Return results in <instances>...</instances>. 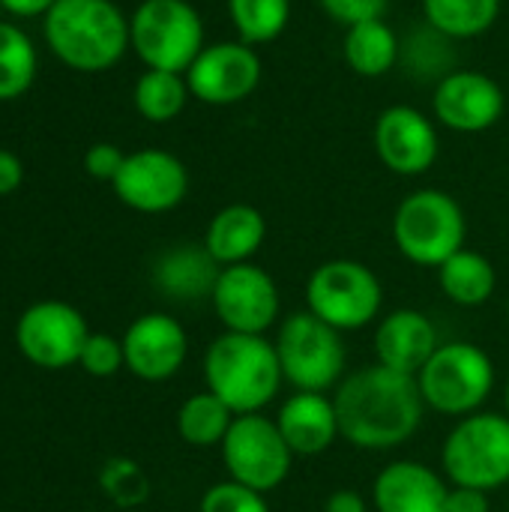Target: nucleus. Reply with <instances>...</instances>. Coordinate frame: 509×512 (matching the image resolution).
Masks as SVG:
<instances>
[{"label": "nucleus", "mask_w": 509, "mask_h": 512, "mask_svg": "<svg viewBox=\"0 0 509 512\" xmlns=\"http://www.w3.org/2000/svg\"><path fill=\"white\" fill-rule=\"evenodd\" d=\"M333 405L342 441L369 453L408 444L426 414L417 378L393 372L381 363L345 375L333 393Z\"/></svg>", "instance_id": "1"}, {"label": "nucleus", "mask_w": 509, "mask_h": 512, "mask_svg": "<svg viewBox=\"0 0 509 512\" xmlns=\"http://www.w3.org/2000/svg\"><path fill=\"white\" fill-rule=\"evenodd\" d=\"M204 381L213 396L243 417L264 414V408L279 396L285 375L276 345L267 336L225 330L204 354Z\"/></svg>", "instance_id": "2"}, {"label": "nucleus", "mask_w": 509, "mask_h": 512, "mask_svg": "<svg viewBox=\"0 0 509 512\" xmlns=\"http://www.w3.org/2000/svg\"><path fill=\"white\" fill-rule=\"evenodd\" d=\"M45 39L66 66L102 72L129 48V18L111 0H54L45 12Z\"/></svg>", "instance_id": "3"}, {"label": "nucleus", "mask_w": 509, "mask_h": 512, "mask_svg": "<svg viewBox=\"0 0 509 512\" xmlns=\"http://www.w3.org/2000/svg\"><path fill=\"white\" fill-rule=\"evenodd\" d=\"M465 237V210L444 189H417L405 195L393 213V243L399 255L417 267L438 270L465 249Z\"/></svg>", "instance_id": "4"}, {"label": "nucleus", "mask_w": 509, "mask_h": 512, "mask_svg": "<svg viewBox=\"0 0 509 512\" xmlns=\"http://www.w3.org/2000/svg\"><path fill=\"white\" fill-rule=\"evenodd\" d=\"M495 363L474 342H444L417 375L426 408L444 417H471L483 411L495 390Z\"/></svg>", "instance_id": "5"}, {"label": "nucleus", "mask_w": 509, "mask_h": 512, "mask_svg": "<svg viewBox=\"0 0 509 512\" xmlns=\"http://www.w3.org/2000/svg\"><path fill=\"white\" fill-rule=\"evenodd\" d=\"M276 354L285 375L297 393H330L345 378V342L336 327L318 315L294 312L279 324Z\"/></svg>", "instance_id": "6"}, {"label": "nucleus", "mask_w": 509, "mask_h": 512, "mask_svg": "<svg viewBox=\"0 0 509 512\" xmlns=\"http://www.w3.org/2000/svg\"><path fill=\"white\" fill-rule=\"evenodd\" d=\"M441 465L453 486L495 492L509 483V417L477 411L444 438Z\"/></svg>", "instance_id": "7"}, {"label": "nucleus", "mask_w": 509, "mask_h": 512, "mask_svg": "<svg viewBox=\"0 0 509 512\" xmlns=\"http://www.w3.org/2000/svg\"><path fill=\"white\" fill-rule=\"evenodd\" d=\"M384 285L372 267L354 258H333L312 270L306 282V309L339 333L363 330L378 321Z\"/></svg>", "instance_id": "8"}, {"label": "nucleus", "mask_w": 509, "mask_h": 512, "mask_svg": "<svg viewBox=\"0 0 509 512\" xmlns=\"http://www.w3.org/2000/svg\"><path fill=\"white\" fill-rule=\"evenodd\" d=\"M129 45L147 69L180 72L204 51V21L189 0H144L129 18Z\"/></svg>", "instance_id": "9"}, {"label": "nucleus", "mask_w": 509, "mask_h": 512, "mask_svg": "<svg viewBox=\"0 0 509 512\" xmlns=\"http://www.w3.org/2000/svg\"><path fill=\"white\" fill-rule=\"evenodd\" d=\"M219 450H222L228 480L243 483L261 495L276 492L291 477L294 453L285 444L276 420L264 414L237 417Z\"/></svg>", "instance_id": "10"}, {"label": "nucleus", "mask_w": 509, "mask_h": 512, "mask_svg": "<svg viewBox=\"0 0 509 512\" xmlns=\"http://www.w3.org/2000/svg\"><path fill=\"white\" fill-rule=\"evenodd\" d=\"M210 300L228 333L249 336H264L279 321L282 309L276 279L252 261L222 267Z\"/></svg>", "instance_id": "11"}, {"label": "nucleus", "mask_w": 509, "mask_h": 512, "mask_svg": "<svg viewBox=\"0 0 509 512\" xmlns=\"http://www.w3.org/2000/svg\"><path fill=\"white\" fill-rule=\"evenodd\" d=\"M90 339L84 315L60 300L33 303L15 324L18 351L39 369H66L81 360Z\"/></svg>", "instance_id": "12"}, {"label": "nucleus", "mask_w": 509, "mask_h": 512, "mask_svg": "<svg viewBox=\"0 0 509 512\" xmlns=\"http://www.w3.org/2000/svg\"><path fill=\"white\" fill-rule=\"evenodd\" d=\"M264 66L252 45L240 39H225L204 45L195 63L186 69L189 93L204 105H237L246 102L261 84Z\"/></svg>", "instance_id": "13"}, {"label": "nucleus", "mask_w": 509, "mask_h": 512, "mask_svg": "<svg viewBox=\"0 0 509 512\" xmlns=\"http://www.w3.org/2000/svg\"><path fill=\"white\" fill-rule=\"evenodd\" d=\"M504 111H507L504 87L480 69H453L435 84L432 93L435 123L462 135H477L492 129L504 117Z\"/></svg>", "instance_id": "14"}, {"label": "nucleus", "mask_w": 509, "mask_h": 512, "mask_svg": "<svg viewBox=\"0 0 509 512\" xmlns=\"http://www.w3.org/2000/svg\"><path fill=\"white\" fill-rule=\"evenodd\" d=\"M375 153L381 165L399 177L426 174L441 153V135L429 114L414 105H390L375 120Z\"/></svg>", "instance_id": "15"}, {"label": "nucleus", "mask_w": 509, "mask_h": 512, "mask_svg": "<svg viewBox=\"0 0 509 512\" xmlns=\"http://www.w3.org/2000/svg\"><path fill=\"white\" fill-rule=\"evenodd\" d=\"M111 186L117 198L138 213H168L183 204L189 171L174 153L150 147L129 153Z\"/></svg>", "instance_id": "16"}, {"label": "nucleus", "mask_w": 509, "mask_h": 512, "mask_svg": "<svg viewBox=\"0 0 509 512\" xmlns=\"http://www.w3.org/2000/svg\"><path fill=\"white\" fill-rule=\"evenodd\" d=\"M189 354V336L183 324L165 312H147L123 333L126 369L150 384L174 378Z\"/></svg>", "instance_id": "17"}, {"label": "nucleus", "mask_w": 509, "mask_h": 512, "mask_svg": "<svg viewBox=\"0 0 509 512\" xmlns=\"http://www.w3.org/2000/svg\"><path fill=\"white\" fill-rule=\"evenodd\" d=\"M438 330L420 309H396L378 318L375 327V363L417 378L429 357L438 351Z\"/></svg>", "instance_id": "18"}, {"label": "nucleus", "mask_w": 509, "mask_h": 512, "mask_svg": "<svg viewBox=\"0 0 509 512\" xmlns=\"http://www.w3.org/2000/svg\"><path fill=\"white\" fill-rule=\"evenodd\" d=\"M447 495L441 474L414 459L387 465L372 483L375 512H447Z\"/></svg>", "instance_id": "19"}, {"label": "nucleus", "mask_w": 509, "mask_h": 512, "mask_svg": "<svg viewBox=\"0 0 509 512\" xmlns=\"http://www.w3.org/2000/svg\"><path fill=\"white\" fill-rule=\"evenodd\" d=\"M276 426L294 456H321L342 438L336 405L327 393L288 396L276 414Z\"/></svg>", "instance_id": "20"}, {"label": "nucleus", "mask_w": 509, "mask_h": 512, "mask_svg": "<svg viewBox=\"0 0 509 512\" xmlns=\"http://www.w3.org/2000/svg\"><path fill=\"white\" fill-rule=\"evenodd\" d=\"M264 240H267L264 213L252 204L237 201L216 210L204 234V249L213 255L219 267H231V264L252 261L261 252Z\"/></svg>", "instance_id": "21"}, {"label": "nucleus", "mask_w": 509, "mask_h": 512, "mask_svg": "<svg viewBox=\"0 0 509 512\" xmlns=\"http://www.w3.org/2000/svg\"><path fill=\"white\" fill-rule=\"evenodd\" d=\"M219 273L222 267L204 246H177L159 258L153 279L156 288L174 300H198L213 294Z\"/></svg>", "instance_id": "22"}, {"label": "nucleus", "mask_w": 509, "mask_h": 512, "mask_svg": "<svg viewBox=\"0 0 509 512\" xmlns=\"http://www.w3.org/2000/svg\"><path fill=\"white\" fill-rule=\"evenodd\" d=\"M342 57L354 75L384 78L387 72L396 69V63L402 57V39L384 18L363 21V24H354L345 30Z\"/></svg>", "instance_id": "23"}, {"label": "nucleus", "mask_w": 509, "mask_h": 512, "mask_svg": "<svg viewBox=\"0 0 509 512\" xmlns=\"http://www.w3.org/2000/svg\"><path fill=\"white\" fill-rule=\"evenodd\" d=\"M438 285L450 303L474 309L492 300L498 288V273L486 255L462 249L438 267Z\"/></svg>", "instance_id": "24"}, {"label": "nucleus", "mask_w": 509, "mask_h": 512, "mask_svg": "<svg viewBox=\"0 0 509 512\" xmlns=\"http://www.w3.org/2000/svg\"><path fill=\"white\" fill-rule=\"evenodd\" d=\"M498 15L501 0H423V21L453 42L489 33Z\"/></svg>", "instance_id": "25"}, {"label": "nucleus", "mask_w": 509, "mask_h": 512, "mask_svg": "<svg viewBox=\"0 0 509 512\" xmlns=\"http://www.w3.org/2000/svg\"><path fill=\"white\" fill-rule=\"evenodd\" d=\"M237 420V414L210 390L189 396L180 411H177V432L189 447L198 450H210V447H222L231 423Z\"/></svg>", "instance_id": "26"}, {"label": "nucleus", "mask_w": 509, "mask_h": 512, "mask_svg": "<svg viewBox=\"0 0 509 512\" xmlns=\"http://www.w3.org/2000/svg\"><path fill=\"white\" fill-rule=\"evenodd\" d=\"M228 18L246 45H270L291 24V0H228Z\"/></svg>", "instance_id": "27"}, {"label": "nucleus", "mask_w": 509, "mask_h": 512, "mask_svg": "<svg viewBox=\"0 0 509 512\" xmlns=\"http://www.w3.org/2000/svg\"><path fill=\"white\" fill-rule=\"evenodd\" d=\"M186 75L165 72V69H147L135 84V108L150 123H168L174 120L189 99Z\"/></svg>", "instance_id": "28"}, {"label": "nucleus", "mask_w": 509, "mask_h": 512, "mask_svg": "<svg viewBox=\"0 0 509 512\" xmlns=\"http://www.w3.org/2000/svg\"><path fill=\"white\" fill-rule=\"evenodd\" d=\"M453 39H447L444 33H438L435 27L423 24L417 27L405 42H402V57L399 63L417 75V78H435V84L450 75L453 69H459L453 63Z\"/></svg>", "instance_id": "29"}, {"label": "nucleus", "mask_w": 509, "mask_h": 512, "mask_svg": "<svg viewBox=\"0 0 509 512\" xmlns=\"http://www.w3.org/2000/svg\"><path fill=\"white\" fill-rule=\"evenodd\" d=\"M36 75V51L30 39L0 21V99H15L21 96Z\"/></svg>", "instance_id": "30"}, {"label": "nucleus", "mask_w": 509, "mask_h": 512, "mask_svg": "<svg viewBox=\"0 0 509 512\" xmlns=\"http://www.w3.org/2000/svg\"><path fill=\"white\" fill-rule=\"evenodd\" d=\"M102 489L117 507H138L150 495V480L147 474L132 462V459H111L102 468Z\"/></svg>", "instance_id": "31"}, {"label": "nucleus", "mask_w": 509, "mask_h": 512, "mask_svg": "<svg viewBox=\"0 0 509 512\" xmlns=\"http://www.w3.org/2000/svg\"><path fill=\"white\" fill-rule=\"evenodd\" d=\"M198 512H270V504H267V495H261L243 483L222 480L204 492Z\"/></svg>", "instance_id": "32"}, {"label": "nucleus", "mask_w": 509, "mask_h": 512, "mask_svg": "<svg viewBox=\"0 0 509 512\" xmlns=\"http://www.w3.org/2000/svg\"><path fill=\"white\" fill-rule=\"evenodd\" d=\"M78 366L87 375H93V378H111V375H117L126 366L123 339H114L108 333H90V339H87V345L81 351Z\"/></svg>", "instance_id": "33"}, {"label": "nucleus", "mask_w": 509, "mask_h": 512, "mask_svg": "<svg viewBox=\"0 0 509 512\" xmlns=\"http://www.w3.org/2000/svg\"><path fill=\"white\" fill-rule=\"evenodd\" d=\"M318 6L324 9V15L336 24H342L345 30L363 21H375L384 18L390 0H318Z\"/></svg>", "instance_id": "34"}, {"label": "nucleus", "mask_w": 509, "mask_h": 512, "mask_svg": "<svg viewBox=\"0 0 509 512\" xmlns=\"http://www.w3.org/2000/svg\"><path fill=\"white\" fill-rule=\"evenodd\" d=\"M123 159H126V153H123L117 144H105V141H102V144H93V147L87 150L84 168H87L90 177H96V180H111V183H114V177H117Z\"/></svg>", "instance_id": "35"}, {"label": "nucleus", "mask_w": 509, "mask_h": 512, "mask_svg": "<svg viewBox=\"0 0 509 512\" xmlns=\"http://www.w3.org/2000/svg\"><path fill=\"white\" fill-rule=\"evenodd\" d=\"M447 512H489V492L465 489V486H450Z\"/></svg>", "instance_id": "36"}, {"label": "nucleus", "mask_w": 509, "mask_h": 512, "mask_svg": "<svg viewBox=\"0 0 509 512\" xmlns=\"http://www.w3.org/2000/svg\"><path fill=\"white\" fill-rule=\"evenodd\" d=\"M324 512H369V504L360 492L354 489H336L327 501H324Z\"/></svg>", "instance_id": "37"}, {"label": "nucleus", "mask_w": 509, "mask_h": 512, "mask_svg": "<svg viewBox=\"0 0 509 512\" xmlns=\"http://www.w3.org/2000/svg\"><path fill=\"white\" fill-rule=\"evenodd\" d=\"M21 186V162L15 153L0 150V195H9Z\"/></svg>", "instance_id": "38"}, {"label": "nucleus", "mask_w": 509, "mask_h": 512, "mask_svg": "<svg viewBox=\"0 0 509 512\" xmlns=\"http://www.w3.org/2000/svg\"><path fill=\"white\" fill-rule=\"evenodd\" d=\"M0 6H6L12 15H39L48 12L54 0H0Z\"/></svg>", "instance_id": "39"}, {"label": "nucleus", "mask_w": 509, "mask_h": 512, "mask_svg": "<svg viewBox=\"0 0 509 512\" xmlns=\"http://www.w3.org/2000/svg\"><path fill=\"white\" fill-rule=\"evenodd\" d=\"M504 402H507V417H509V381H507V396H504Z\"/></svg>", "instance_id": "40"}, {"label": "nucleus", "mask_w": 509, "mask_h": 512, "mask_svg": "<svg viewBox=\"0 0 509 512\" xmlns=\"http://www.w3.org/2000/svg\"><path fill=\"white\" fill-rule=\"evenodd\" d=\"M507 318H509V306H507Z\"/></svg>", "instance_id": "41"}]
</instances>
